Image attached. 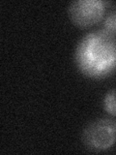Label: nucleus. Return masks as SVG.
<instances>
[{
    "label": "nucleus",
    "instance_id": "2",
    "mask_svg": "<svg viewBox=\"0 0 116 155\" xmlns=\"http://www.w3.org/2000/svg\"><path fill=\"white\" fill-rule=\"evenodd\" d=\"M81 143L91 151L102 152L116 143V120L102 117L92 120L81 132Z\"/></svg>",
    "mask_w": 116,
    "mask_h": 155
},
{
    "label": "nucleus",
    "instance_id": "4",
    "mask_svg": "<svg viewBox=\"0 0 116 155\" xmlns=\"http://www.w3.org/2000/svg\"><path fill=\"white\" fill-rule=\"evenodd\" d=\"M103 108L106 114L116 116V88H112L105 93L103 99Z\"/></svg>",
    "mask_w": 116,
    "mask_h": 155
},
{
    "label": "nucleus",
    "instance_id": "5",
    "mask_svg": "<svg viewBox=\"0 0 116 155\" xmlns=\"http://www.w3.org/2000/svg\"><path fill=\"white\" fill-rule=\"evenodd\" d=\"M103 29L116 37V8L105 17L103 23Z\"/></svg>",
    "mask_w": 116,
    "mask_h": 155
},
{
    "label": "nucleus",
    "instance_id": "1",
    "mask_svg": "<svg viewBox=\"0 0 116 155\" xmlns=\"http://www.w3.org/2000/svg\"><path fill=\"white\" fill-rule=\"evenodd\" d=\"M75 64L82 75L102 80L116 71V37L104 29L85 34L76 44Z\"/></svg>",
    "mask_w": 116,
    "mask_h": 155
},
{
    "label": "nucleus",
    "instance_id": "3",
    "mask_svg": "<svg viewBox=\"0 0 116 155\" xmlns=\"http://www.w3.org/2000/svg\"><path fill=\"white\" fill-rule=\"evenodd\" d=\"M108 4L104 0H76L69 5L68 15L76 26L88 28L103 19Z\"/></svg>",
    "mask_w": 116,
    "mask_h": 155
}]
</instances>
